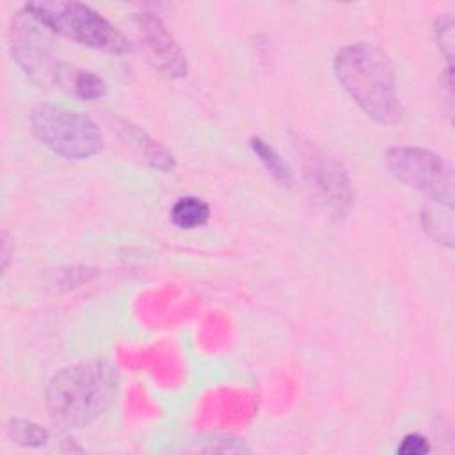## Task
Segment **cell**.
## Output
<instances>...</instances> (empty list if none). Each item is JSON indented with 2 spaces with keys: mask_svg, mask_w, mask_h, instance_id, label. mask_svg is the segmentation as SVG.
Here are the masks:
<instances>
[{
  "mask_svg": "<svg viewBox=\"0 0 455 455\" xmlns=\"http://www.w3.org/2000/svg\"><path fill=\"white\" fill-rule=\"evenodd\" d=\"M453 208L441 206L437 208H427L421 213V224L425 233L435 240L437 243H443L446 247L453 245Z\"/></svg>",
  "mask_w": 455,
  "mask_h": 455,
  "instance_id": "obj_11",
  "label": "cell"
},
{
  "mask_svg": "<svg viewBox=\"0 0 455 455\" xmlns=\"http://www.w3.org/2000/svg\"><path fill=\"white\" fill-rule=\"evenodd\" d=\"M119 371L107 359H87L57 371L46 386L44 402L53 423L82 428L114 403Z\"/></svg>",
  "mask_w": 455,
  "mask_h": 455,
  "instance_id": "obj_1",
  "label": "cell"
},
{
  "mask_svg": "<svg viewBox=\"0 0 455 455\" xmlns=\"http://www.w3.org/2000/svg\"><path fill=\"white\" fill-rule=\"evenodd\" d=\"M249 146L275 181H279L283 185H290L293 181V174H291L290 165L281 158V155L267 140H263L261 137H251Z\"/></svg>",
  "mask_w": 455,
  "mask_h": 455,
  "instance_id": "obj_12",
  "label": "cell"
},
{
  "mask_svg": "<svg viewBox=\"0 0 455 455\" xmlns=\"http://www.w3.org/2000/svg\"><path fill=\"white\" fill-rule=\"evenodd\" d=\"M334 75L359 108L379 124H396L403 107L396 92V78L387 55L368 43L338 50Z\"/></svg>",
  "mask_w": 455,
  "mask_h": 455,
  "instance_id": "obj_2",
  "label": "cell"
},
{
  "mask_svg": "<svg viewBox=\"0 0 455 455\" xmlns=\"http://www.w3.org/2000/svg\"><path fill=\"white\" fill-rule=\"evenodd\" d=\"M7 434L9 437L27 448H37L46 444L50 434L46 428H43L41 425L28 421V419H21V418H12L7 425Z\"/></svg>",
  "mask_w": 455,
  "mask_h": 455,
  "instance_id": "obj_14",
  "label": "cell"
},
{
  "mask_svg": "<svg viewBox=\"0 0 455 455\" xmlns=\"http://www.w3.org/2000/svg\"><path fill=\"white\" fill-rule=\"evenodd\" d=\"M430 450V444L427 441V437H423L421 434H407L400 446L396 448V453L400 455H425Z\"/></svg>",
  "mask_w": 455,
  "mask_h": 455,
  "instance_id": "obj_16",
  "label": "cell"
},
{
  "mask_svg": "<svg viewBox=\"0 0 455 455\" xmlns=\"http://www.w3.org/2000/svg\"><path fill=\"white\" fill-rule=\"evenodd\" d=\"M44 28L60 34L84 46L123 55L132 52L128 37L98 11L80 2L36 0L23 7Z\"/></svg>",
  "mask_w": 455,
  "mask_h": 455,
  "instance_id": "obj_3",
  "label": "cell"
},
{
  "mask_svg": "<svg viewBox=\"0 0 455 455\" xmlns=\"http://www.w3.org/2000/svg\"><path fill=\"white\" fill-rule=\"evenodd\" d=\"M12 254H14V243L9 236V233L4 229L2 231V275H5Z\"/></svg>",
  "mask_w": 455,
  "mask_h": 455,
  "instance_id": "obj_17",
  "label": "cell"
},
{
  "mask_svg": "<svg viewBox=\"0 0 455 455\" xmlns=\"http://www.w3.org/2000/svg\"><path fill=\"white\" fill-rule=\"evenodd\" d=\"M36 139L55 155L68 160H85L103 149V133L82 112L53 103H39L30 112Z\"/></svg>",
  "mask_w": 455,
  "mask_h": 455,
  "instance_id": "obj_4",
  "label": "cell"
},
{
  "mask_svg": "<svg viewBox=\"0 0 455 455\" xmlns=\"http://www.w3.org/2000/svg\"><path fill=\"white\" fill-rule=\"evenodd\" d=\"M210 219V206L196 197V196H183L180 197L171 208V220L180 229H196L208 222Z\"/></svg>",
  "mask_w": 455,
  "mask_h": 455,
  "instance_id": "obj_10",
  "label": "cell"
},
{
  "mask_svg": "<svg viewBox=\"0 0 455 455\" xmlns=\"http://www.w3.org/2000/svg\"><path fill=\"white\" fill-rule=\"evenodd\" d=\"M135 28L148 60L162 75L169 78H181L187 75V59L172 34L167 30L164 21L151 12H137Z\"/></svg>",
  "mask_w": 455,
  "mask_h": 455,
  "instance_id": "obj_8",
  "label": "cell"
},
{
  "mask_svg": "<svg viewBox=\"0 0 455 455\" xmlns=\"http://www.w3.org/2000/svg\"><path fill=\"white\" fill-rule=\"evenodd\" d=\"M43 25L25 9L12 18L11 53L18 66L34 80L55 82L59 62H55L46 46Z\"/></svg>",
  "mask_w": 455,
  "mask_h": 455,
  "instance_id": "obj_7",
  "label": "cell"
},
{
  "mask_svg": "<svg viewBox=\"0 0 455 455\" xmlns=\"http://www.w3.org/2000/svg\"><path fill=\"white\" fill-rule=\"evenodd\" d=\"M293 148L299 155L307 185L323 204L329 217L338 222L345 220L354 204L352 183L345 167L334 156L299 133L293 135Z\"/></svg>",
  "mask_w": 455,
  "mask_h": 455,
  "instance_id": "obj_6",
  "label": "cell"
},
{
  "mask_svg": "<svg viewBox=\"0 0 455 455\" xmlns=\"http://www.w3.org/2000/svg\"><path fill=\"white\" fill-rule=\"evenodd\" d=\"M435 41L448 62V71L451 73V57H453V18L450 14H443L435 20Z\"/></svg>",
  "mask_w": 455,
  "mask_h": 455,
  "instance_id": "obj_15",
  "label": "cell"
},
{
  "mask_svg": "<svg viewBox=\"0 0 455 455\" xmlns=\"http://www.w3.org/2000/svg\"><path fill=\"white\" fill-rule=\"evenodd\" d=\"M130 137L132 140H135V144L139 146V149L142 151V155L146 156V160L158 171L169 172L174 169L176 162L172 153H169L160 142H156L155 139H151L148 133H144L142 130L130 126Z\"/></svg>",
  "mask_w": 455,
  "mask_h": 455,
  "instance_id": "obj_13",
  "label": "cell"
},
{
  "mask_svg": "<svg viewBox=\"0 0 455 455\" xmlns=\"http://www.w3.org/2000/svg\"><path fill=\"white\" fill-rule=\"evenodd\" d=\"M53 84L84 101L103 98L107 92V84L103 82V78L87 69H76L68 64L59 66Z\"/></svg>",
  "mask_w": 455,
  "mask_h": 455,
  "instance_id": "obj_9",
  "label": "cell"
},
{
  "mask_svg": "<svg viewBox=\"0 0 455 455\" xmlns=\"http://www.w3.org/2000/svg\"><path fill=\"white\" fill-rule=\"evenodd\" d=\"M384 165L400 183L453 208V169L441 155L418 146H393L384 153Z\"/></svg>",
  "mask_w": 455,
  "mask_h": 455,
  "instance_id": "obj_5",
  "label": "cell"
}]
</instances>
